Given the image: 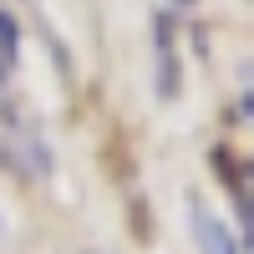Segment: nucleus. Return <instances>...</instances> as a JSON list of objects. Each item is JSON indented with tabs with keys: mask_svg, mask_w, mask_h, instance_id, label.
Wrapping results in <instances>:
<instances>
[{
	"mask_svg": "<svg viewBox=\"0 0 254 254\" xmlns=\"http://www.w3.org/2000/svg\"><path fill=\"white\" fill-rule=\"evenodd\" d=\"M153 56H158V97H178V31H173V15L158 10L153 15Z\"/></svg>",
	"mask_w": 254,
	"mask_h": 254,
	"instance_id": "nucleus-1",
	"label": "nucleus"
},
{
	"mask_svg": "<svg viewBox=\"0 0 254 254\" xmlns=\"http://www.w3.org/2000/svg\"><path fill=\"white\" fill-rule=\"evenodd\" d=\"M188 224H193L198 254H244V249H239V239L224 229V219H219L203 198H188Z\"/></svg>",
	"mask_w": 254,
	"mask_h": 254,
	"instance_id": "nucleus-2",
	"label": "nucleus"
},
{
	"mask_svg": "<svg viewBox=\"0 0 254 254\" xmlns=\"http://www.w3.org/2000/svg\"><path fill=\"white\" fill-rule=\"evenodd\" d=\"M208 163H214V173L224 178V188H229V198H234V214H239V249H249V188H244V163L229 153V147H214L208 153Z\"/></svg>",
	"mask_w": 254,
	"mask_h": 254,
	"instance_id": "nucleus-3",
	"label": "nucleus"
},
{
	"mask_svg": "<svg viewBox=\"0 0 254 254\" xmlns=\"http://www.w3.org/2000/svg\"><path fill=\"white\" fill-rule=\"evenodd\" d=\"M15 56H20V20L0 10V66H15Z\"/></svg>",
	"mask_w": 254,
	"mask_h": 254,
	"instance_id": "nucleus-4",
	"label": "nucleus"
},
{
	"mask_svg": "<svg viewBox=\"0 0 254 254\" xmlns=\"http://www.w3.org/2000/svg\"><path fill=\"white\" fill-rule=\"evenodd\" d=\"M0 81H5V66H0Z\"/></svg>",
	"mask_w": 254,
	"mask_h": 254,
	"instance_id": "nucleus-5",
	"label": "nucleus"
},
{
	"mask_svg": "<svg viewBox=\"0 0 254 254\" xmlns=\"http://www.w3.org/2000/svg\"><path fill=\"white\" fill-rule=\"evenodd\" d=\"M87 254H102V249H87Z\"/></svg>",
	"mask_w": 254,
	"mask_h": 254,
	"instance_id": "nucleus-6",
	"label": "nucleus"
}]
</instances>
